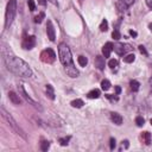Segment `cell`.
<instances>
[{"label":"cell","instance_id":"6da1fadb","mask_svg":"<svg viewBox=\"0 0 152 152\" xmlns=\"http://www.w3.org/2000/svg\"><path fill=\"white\" fill-rule=\"evenodd\" d=\"M1 55L7 69L11 73L16 74L19 77H31L32 76V70L30 68V66L25 61L14 55L10 49V47L5 43L1 44Z\"/></svg>","mask_w":152,"mask_h":152},{"label":"cell","instance_id":"7a4b0ae2","mask_svg":"<svg viewBox=\"0 0 152 152\" xmlns=\"http://www.w3.org/2000/svg\"><path fill=\"white\" fill-rule=\"evenodd\" d=\"M58 56L61 63L64 66L66 73L70 76V77H77L79 76V70L76 69L74 62H73V57H71V51L69 47L66 43H61L58 45Z\"/></svg>","mask_w":152,"mask_h":152},{"label":"cell","instance_id":"3957f363","mask_svg":"<svg viewBox=\"0 0 152 152\" xmlns=\"http://www.w3.org/2000/svg\"><path fill=\"white\" fill-rule=\"evenodd\" d=\"M0 111H1V115H3V118H4V119L7 121V123H8L10 127H11L14 132H16L18 135H20L23 139H26V134H25V132H24V131L22 130V127L17 124V121L13 119V116H12L10 113H7V112L5 111L4 107H1V109H0Z\"/></svg>","mask_w":152,"mask_h":152},{"label":"cell","instance_id":"277c9868","mask_svg":"<svg viewBox=\"0 0 152 152\" xmlns=\"http://www.w3.org/2000/svg\"><path fill=\"white\" fill-rule=\"evenodd\" d=\"M17 13V0H10L6 6V13H5V27H10L16 18Z\"/></svg>","mask_w":152,"mask_h":152},{"label":"cell","instance_id":"5b68a950","mask_svg":"<svg viewBox=\"0 0 152 152\" xmlns=\"http://www.w3.org/2000/svg\"><path fill=\"white\" fill-rule=\"evenodd\" d=\"M40 59L43 61L44 63H54L55 59H56V54L54 52L52 49H47V50L42 51Z\"/></svg>","mask_w":152,"mask_h":152},{"label":"cell","instance_id":"8992f818","mask_svg":"<svg viewBox=\"0 0 152 152\" xmlns=\"http://www.w3.org/2000/svg\"><path fill=\"white\" fill-rule=\"evenodd\" d=\"M18 90H19V94H20V95L24 98V100H25L26 102H29L30 105H32L33 107H36V108H39V109H42V108H40V106H39V103H38V102H36V101H35V100H33L31 96H30V95L26 93V90L24 89V87H23L22 84H19V86H18Z\"/></svg>","mask_w":152,"mask_h":152},{"label":"cell","instance_id":"52a82bcc","mask_svg":"<svg viewBox=\"0 0 152 152\" xmlns=\"http://www.w3.org/2000/svg\"><path fill=\"white\" fill-rule=\"evenodd\" d=\"M128 50H131V48H130L128 44H121V43H118V44L114 45V51H115L118 55H120V56L125 55Z\"/></svg>","mask_w":152,"mask_h":152},{"label":"cell","instance_id":"ba28073f","mask_svg":"<svg viewBox=\"0 0 152 152\" xmlns=\"http://www.w3.org/2000/svg\"><path fill=\"white\" fill-rule=\"evenodd\" d=\"M47 35L51 42H54L56 39V31H55V27H54V24L51 20H48V24H47Z\"/></svg>","mask_w":152,"mask_h":152},{"label":"cell","instance_id":"9c48e42d","mask_svg":"<svg viewBox=\"0 0 152 152\" xmlns=\"http://www.w3.org/2000/svg\"><path fill=\"white\" fill-rule=\"evenodd\" d=\"M36 44V38L35 36H29V37H25L24 40H23V48L24 49H32Z\"/></svg>","mask_w":152,"mask_h":152},{"label":"cell","instance_id":"30bf717a","mask_svg":"<svg viewBox=\"0 0 152 152\" xmlns=\"http://www.w3.org/2000/svg\"><path fill=\"white\" fill-rule=\"evenodd\" d=\"M113 50H114V45H113V44H112L111 42H108V43H106V44L103 45V48H102V54H103L105 58H107V57H109Z\"/></svg>","mask_w":152,"mask_h":152},{"label":"cell","instance_id":"8fae6325","mask_svg":"<svg viewBox=\"0 0 152 152\" xmlns=\"http://www.w3.org/2000/svg\"><path fill=\"white\" fill-rule=\"evenodd\" d=\"M8 99H10V101H11L13 105H20V103H22L20 95L16 94L14 92H10V93H8Z\"/></svg>","mask_w":152,"mask_h":152},{"label":"cell","instance_id":"7c38bea8","mask_svg":"<svg viewBox=\"0 0 152 152\" xmlns=\"http://www.w3.org/2000/svg\"><path fill=\"white\" fill-rule=\"evenodd\" d=\"M95 67L100 70H103L105 69V58L102 56H96L95 58Z\"/></svg>","mask_w":152,"mask_h":152},{"label":"cell","instance_id":"4fadbf2b","mask_svg":"<svg viewBox=\"0 0 152 152\" xmlns=\"http://www.w3.org/2000/svg\"><path fill=\"white\" fill-rule=\"evenodd\" d=\"M111 119L115 125H121L123 124V116H121L119 113H112L111 114Z\"/></svg>","mask_w":152,"mask_h":152},{"label":"cell","instance_id":"5bb4252c","mask_svg":"<svg viewBox=\"0 0 152 152\" xmlns=\"http://www.w3.org/2000/svg\"><path fill=\"white\" fill-rule=\"evenodd\" d=\"M100 95H101V93H100L99 89H93V90H90V92L87 94V96L89 99H99Z\"/></svg>","mask_w":152,"mask_h":152},{"label":"cell","instance_id":"9a60e30c","mask_svg":"<svg viewBox=\"0 0 152 152\" xmlns=\"http://www.w3.org/2000/svg\"><path fill=\"white\" fill-rule=\"evenodd\" d=\"M70 105L73 106L74 108H81L82 106L84 105V102H83V100H81V99H76V100H73Z\"/></svg>","mask_w":152,"mask_h":152},{"label":"cell","instance_id":"2e32d148","mask_svg":"<svg viewBox=\"0 0 152 152\" xmlns=\"http://www.w3.org/2000/svg\"><path fill=\"white\" fill-rule=\"evenodd\" d=\"M47 95L49 96V99L55 100V92H54V88L51 84H47Z\"/></svg>","mask_w":152,"mask_h":152},{"label":"cell","instance_id":"e0dca14e","mask_svg":"<svg viewBox=\"0 0 152 152\" xmlns=\"http://www.w3.org/2000/svg\"><path fill=\"white\" fill-rule=\"evenodd\" d=\"M142 138L144 139V143H145L146 145H149V144L151 143V133H150V132H144V133L142 134Z\"/></svg>","mask_w":152,"mask_h":152},{"label":"cell","instance_id":"ac0fdd59","mask_svg":"<svg viewBox=\"0 0 152 152\" xmlns=\"http://www.w3.org/2000/svg\"><path fill=\"white\" fill-rule=\"evenodd\" d=\"M131 89L133 90V92H138L139 90V87H140V84H139V82L138 81H135V80H133V81H131Z\"/></svg>","mask_w":152,"mask_h":152},{"label":"cell","instance_id":"d6986e66","mask_svg":"<svg viewBox=\"0 0 152 152\" xmlns=\"http://www.w3.org/2000/svg\"><path fill=\"white\" fill-rule=\"evenodd\" d=\"M77 62H79L80 67H86L87 63H88V59H87V57H84V56H79Z\"/></svg>","mask_w":152,"mask_h":152},{"label":"cell","instance_id":"ffe728a7","mask_svg":"<svg viewBox=\"0 0 152 152\" xmlns=\"http://www.w3.org/2000/svg\"><path fill=\"white\" fill-rule=\"evenodd\" d=\"M134 59H135V56H134L133 54H128V55H126V56L124 57V62H126V63H132V62H134Z\"/></svg>","mask_w":152,"mask_h":152},{"label":"cell","instance_id":"44dd1931","mask_svg":"<svg viewBox=\"0 0 152 152\" xmlns=\"http://www.w3.org/2000/svg\"><path fill=\"white\" fill-rule=\"evenodd\" d=\"M107 30H108V22L106 19H103L101 22V24H100V31L105 32V31H107Z\"/></svg>","mask_w":152,"mask_h":152},{"label":"cell","instance_id":"7402d4cb","mask_svg":"<svg viewBox=\"0 0 152 152\" xmlns=\"http://www.w3.org/2000/svg\"><path fill=\"white\" fill-rule=\"evenodd\" d=\"M101 88H102L103 90H108V89L111 88V82H109L108 80H103V81L101 82Z\"/></svg>","mask_w":152,"mask_h":152},{"label":"cell","instance_id":"603a6c76","mask_svg":"<svg viewBox=\"0 0 152 152\" xmlns=\"http://www.w3.org/2000/svg\"><path fill=\"white\" fill-rule=\"evenodd\" d=\"M49 147H50V143H49V142L43 140V142L40 143V150H42V151H48Z\"/></svg>","mask_w":152,"mask_h":152},{"label":"cell","instance_id":"cb8c5ba5","mask_svg":"<svg viewBox=\"0 0 152 152\" xmlns=\"http://www.w3.org/2000/svg\"><path fill=\"white\" fill-rule=\"evenodd\" d=\"M69 140H70V137H64V138H59V139H58L59 144L62 145V146L68 145V144H69Z\"/></svg>","mask_w":152,"mask_h":152},{"label":"cell","instance_id":"d4e9b609","mask_svg":"<svg viewBox=\"0 0 152 152\" xmlns=\"http://www.w3.org/2000/svg\"><path fill=\"white\" fill-rule=\"evenodd\" d=\"M144 123H145V120H144L143 116H137V118H135V124H137V126L142 127V126L144 125Z\"/></svg>","mask_w":152,"mask_h":152},{"label":"cell","instance_id":"484cf974","mask_svg":"<svg viewBox=\"0 0 152 152\" xmlns=\"http://www.w3.org/2000/svg\"><path fill=\"white\" fill-rule=\"evenodd\" d=\"M108 66L112 68V69H114V68H116L118 67V61L116 59H109V62H108Z\"/></svg>","mask_w":152,"mask_h":152},{"label":"cell","instance_id":"4316f807","mask_svg":"<svg viewBox=\"0 0 152 152\" xmlns=\"http://www.w3.org/2000/svg\"><path fill=\"white\" fill-rule=\"evenodd\" d=\"M27 5H29V7H30V11H35V10H36V4H35L33 0H29Z\"/></svg>","mask_w":152,"mask_h":152},{"label":"cell","instance_id":"83f0119b","mask_svg":"<svg viewBox=\"0 0 152 152\" xmlns=\"http://www.w3.org/2000/svg\"><path fill=\"white\" fill-rule=\"evenodd\" d=\"M112 37H113L114 39H116V40H118V39H120V37H121V36H120V32L118 31V30H114L113 33H112Z\"/></svg>","mask_w":152,"mask_h":152},{"label":"cell","instance_id":"f1b7e54d","mask_svg":"<svg viewBox=\"0 0 152 152\" xmlns=\"http://www.w3.org/2000/svg\"><path fill=\"white\" fill-rule=\"evenodd\" d=\"M44 18V13H40L39 16H37L35 18V23H42V19Z\"/></svg>","mask_w":152,"mask_h":152},{"label":"cell","instance_id":"f546056e","mask_svg":"<svg viewBox=\"0 0 152 152\" xmlns=\"http://www.w3.org/2000/svg\"><path fill=\"white\" fill-rule=\"evenodd\" d=\"M139 51H140L142 54H144L145 56L147 55V51H146V49H145V47H143V45H139Z\"/></svg>","mask_w":152,"mask_h":152},{"label":"cell","instance_id":"4dcf8cb0","mask_svg":"<svg viewBox=\"0 0 152 152\" xmlns=\"http://www.w3.org/2000/svg\"><path fill=\"white\" fill-rule=\"evenodd\" d=\"M109 143H111V144H109V147H111V150H114V147H115V140L112 138Z\"/></svg>","mask_w":152,"mask_h":152},{"label":"cell","instance_id":"1f68e13d","mask_svg":"<svg viewBox=\"0 0 152 152\" xmlns=\"http://www.w3.org/2000/svg\"><path fill=\"white\" fill-rule=\"evenodd\" d=\"M106 96H107L109 100H112V101H118L119 100L118 96H113V95H106Z\"/></svg>","mask_w":152,"mask_h":152},{"label":"cell","instance_id":"d6a6232c","mask_svg":"<svg viewBox=\"0 0 152 152\" xmlns=\"http://www.w3.org/2000/svg\"><path fill=\"white\" fill-rule=\"evenodd\" d=\"M123 1H124L127 6H130V5H132V4L134 3V0H123Z\"/></svg>","mask_w":152,"mask_h":152},{"label":"cell","instance_id":"836d02e7","mask_svg":"<svg viewBox=\"0 0 152 152\" xmlns=\"http://www.w3.org/2000/svg\"><path fill=\"white\" fill-rule=\"evenodd\" d=\"M38 4L42 5V6H45L47 5V0H38Z\"/></svg>","mask_w":152,"mask_h":152},{"label":"cell","instance_id":"e575fe53","mask_svg":"<svg viewBox=\"0 0 152 152\" xmlns=\"http://www.w3.org/2000/svg\"><path fill=\"white\" fill-rule=\"evenodd\" d=\"M146 5L152 10V0H146Z\"/></svg>","mask_w":152,"mask_h":152},{"label":"cell","instance_id":"d590c367","mask_svg":"<svg viewBox=\"0 0 152 152\" xmlns=\"http://www.w3.org/2000/svg\"><path fill=\"white\" fill-rule=\"evenodd\" d=\"M115 93H116V95L121 93V88L120 87H115Z\"/></svg>","mask_w":152,"mask_h":152},{"label":"cell","instance_id":"8d00e7d4","mask_svg":"<svg viewBox=\"0 0 152 152\" xmlns=\"http://www.w3.org/2000/svg\"><path fill=\"white\" fill-rule=\"evenodd\" d=\"M130 35L133 36V37H137V32L135 31H130Z\"/></svg>","mask_w":152,"mask_h":152},{"label":"cell","instance_id":"74e56055","mask_svg":"<svg viewBox=\"0 0 152 152\" xmlns=\"http://www.w3.org/2000/svg\"><path fill=\"white\" fill-rule=\"evenodd\" d=\"M150 86H151V89H152V77L150 79Z\"/></svg>","mask_w":152,"mask_h":152},{"label":"cell","instance_id":"f35d334b","mask_svg":"<svg viewBox=\"0 0 152 152\" xmlns=\"http://www.w3.org/2000/svg\"><path fill=\"white\" fill-rule=\"evenodd\" d=\"M149 27H150V30H152V23H151V24L149 25Z\"/></svg>","mask_w":152,"mask_h":152},{"label":"cell","instance_id":"ab89813d","mask_svg":"<svg viewBox=\"0 0 152 152\" xmlns=\"http://www.w3.org/2000/svg\"><path fill=\"white\" fill-rule=\"evenodd\" d=\"M150 123H151V125H152V119H151V120H150Z\"/></svg>","mask_w":152,"mask_h":152},{"label":"cell","instance_id":"60d3db41","mask_svg":"<svg viewBox=\"0 0 152 152\" xmlns=\"http://www.w3.org/2000/svg\"><path fill=\"white\" fill-rule=\"evenodd\" d=\"M80 1H82V0H80Z\"/></svg>","mask_w":152,"mask_h":152}]
</instances>
